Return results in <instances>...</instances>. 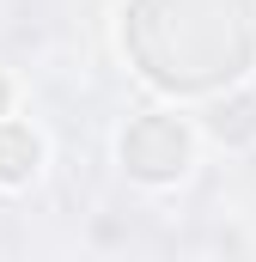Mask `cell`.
Listing matches in <instances>:
<instances>
[{
    "instance_id": "1",
    "label": "cell",
    "mask_w": 256,
    "mask_h": 262,
    "mask_svg": "<svg viewBox=\"0 0 256 262\" xmlns=\"http://www.w3.org/2000/svg\"><path fill=\"white\" fill-rule=\"evenodd\" d=\"M31 165H37V140H25V134H0V177L18 183V177H31Z\"/></svg>"
}]
</instances>
